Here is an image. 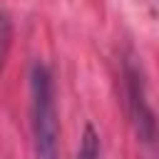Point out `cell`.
<instances>
[{"mask_svg":"<svg viewBox=\"0 0 159 159\" xmlns=\"http://www.w3.org/2000/svg\"><path fill=\"white\" fill-rule=\"evenodd\" d=\"M77 159H102V142L92 124L84 127V134L80 139V149H77Z\"/></svg>","mask_w":159,"mask_h":159,"instance_id":"cell-3","label":"cell"},{"mask_svg":"<svg viewBox=\"0 0 159 159\" xmlns=\"http://www.w3.org/2000/svg\"><path fill=\"white\" fill-rule=\"evenodd\" d=\"M124 77H127V97H129V109H132V119L137 124V132L144 142H152L154 139V114L147 102L144 80L132 62L124 67Z\"/></svg>","mask_w":159,"mask_h":159,"instance_id":"cell-2","label":"cell"},{"mask_svg":"<svg viewBox=\"0 0 159 159\" xmlns=\"http://www.w3.org/2000/svg\"><path fill=\"white\" fill-rule=\"evenodd\" d=\"M30 117L35 159H57L60 122L55 107V82L42 62H35L30 70Z\"/></svg>","mask_w":159,"mask_h":159,"instance_id":"cell-1","label":"cell"},{"mask_svg":"<svg viewBox=\"0 0 159 159\" xmlns=\"http://www.w3.org/2000/svg\"><path fill=\"white\" fill-rule=\"evenodd\" d=\"M10 42H12V22L5 12H0V72L5 67L7 52H10Z\"/></svg>","mask_w":159,"mask_h":159,"instance_id":"cell-4","label":"cell"}]
</instances>
